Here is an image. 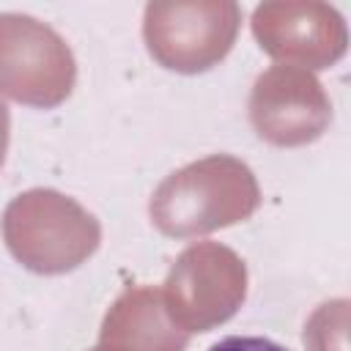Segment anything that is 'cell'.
Wrapping results in <instances>:
<instances>
[{"label": "cell", "instance_id": "cell-10", "mask_svg": "<svg viewBox=\"0 0 351 351\" xmlns=\"http://www.w3.org/2000/svg\"><path fill=\"white\" fill-rule=\"evenodd\" d=\"M208 351H291L269 337H258V335H230L222 337L219 343H214Z\"/></svg>", "mask_w": 351, "mask_h": 351}, {"label": "cell", "instance_id": "cell-1", "mask_svg": "<svg viewBox=\"0 0 351 351\" xmlns=\"http://www.w3.org/2000/svg\"><path fill=\"white\" fill-rule=\"evenodd\" d=\"M258 206L255 173L236 156L214 154L170 173L154 189L148 214L159 233L192 239L244 222Z\"/></svg>", "mask_w": 351, "mask_h": 351}, {"label": "cell", "instance_id": "cell-8", "mask_svg": "<svg viewBox=\"0 0 351 351\" xmlns=\"http://www.w3.org/2000/svg\"><path fill=\"white\" fill-rule=\"evenodd\" d=\"M99 340L126 351H186L189 335L178 329L151 285H126L107 310Z\"/></svg>", "mask_w": 351, "mask_h": 351}, {"label": "cell", "instance_id": "cell-7", "mask_svg": "<svg viewBox=\"0 0 351 351\" xmlns=\"http://www.w3.org/2000/svg\"><path fill=\"white\" fill-rule=\"evenodd\" d=\"M250 123L261 140L296 148L318 140L332 121V101L324 85L299 66L266 69L250 90Z\"/></svg>", "mask_w": 351, "mask_h": 351}, {"label": "cell", "instance_id": "cell-5", "mask_svg": "<svg viewBox=\"0 0 351 351\" xmlns=\"http://www.w3.org/2000/svg\"><path fill=\"white\" fill-rule=\"evenodd\" d=\"M77 63L47 22L0 14V93L30 107H58L71 96Z\"/></svg>", "mask_w": 351, "mask_h": 351}, {"label": "cell", "instance_id": "cell-11", "mask_svg": "<svg viewBox=\"0 0 351 351\" xmlns=\"http://www.w3.org/2000/svg\"><path fill=\"white\" fill-rule=\"evenodd\" d=\"M8 132H11L8 107L0 101V167H3V162H5V151H8Z\"/></svg>", "mask_w": 351, "mask_h": 351}, {"label": "cell", "instance_id": "cell-2", "mask_svg": "<svg viewBox=\"0 0 351 351\" xmlns=\"http://www.w3.org/2000/svg\"><path fill=\"white\" fill-rule=\"evenodd\" d=\"M3 239L25 269L63 274L99 250L101 225L88 208L58 189H27L5 206Z\"/></svg>", "mask_w": 351, "mask_h": 351}, {"label": "cell", "instance_id": "cell-9", "mask_svg": "<svg viewBox=\"0 0 351 351\" xmlns=\"http://www.w3.org/2000/svg\"><path fill=\"white\" fill-rule=\"evenodd\" d=\"M307 351H348V302H324L304 326Z\"/></svg>", "mask_w": 351, "mask_h": 351}, {"label": "cell", "instance_id": "cell-4", "mask_svg": "<svg viewBox=\"0 0 351 351\" xmlns=\"http://www.w3.org/2000/svg\"><path fill=\"white\" fill-rule=\"evenodd\" d=\"M170 321L189 332H208L236 315L247 299V266L225 244H189L170 266L159 291Z\"/></svg>", "mask_w": 351, "mask_h": 351}, {"label": "cell", "instance_id": "cell-6", "mask_svg": "<svg viewBox=\"0 0 351 351\" xmlns=\"http://www.w3.org/2000/svg\"><path fill=\"white\" fill-rule=\"evenodd\" d=\"M252 36L266 55L299 69H329L348 47L337 8L318 0H271L252 11Z\"/></svg>", "mask_w": 351, "mask_h": 351}, {"label": "cell", "instance_id": "cell-12", "mask_svg": "<svg viewBox=\"0 0 351 351\" xmlns=\"http://www.w3.org/2000/svg\"><path fill=\"white\" fill-rule=\"evenodd\" d=\"M90 351H126V348H121V346H112V343H104V340H99V346H96V348H90Z\"/></svg>", "mask_w": 351, "mask_h": 351}, {"label": "cell", "instance_id": "cell-3", "mask_svg": "<svg viewBox=\"0 0 351 351\" xmlns=\"http://www.w3.org/2000/svg\"><path fill=\"white\" fill-rule=\"evenodd\" d=\"M239 27L241 8L233 0H154L143 16L151 58L178 74L217 66L233 49Z\"/></svg>", "mask_w": 351, "mask_h": 351}]
</instances>
